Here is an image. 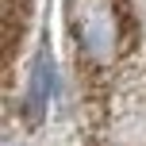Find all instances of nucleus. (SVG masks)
Instances as JSON below:
<instances>
[{"mask_svg":"<svg viewBox=\"0 0 146 146\" xmlns=\"http://www.w3.org/2000/svg\"><path fill=\"white\" fill-rule=\"evenodd\" d=\"M66 15H69L73 42H77L81 58L88 66L104 69L119 58V50H123V19H119L115 0H69Z\"/></svg>","mask_w":146,"mask_h":146,"instance_id":"obj_1","label":"nucleus"},{"mask_svg":"<svg viewBox=\"0 0 146 146\" xmlns=\"http://www.w3.org/2000/svg\"><path fill=\"white\" fill-rule=\"evenodd\" d=\"M50 88H54V62H50V50H38L35 66H31V81H27V96H23V115L31 123L46 115V104H50Z\"/></svg>","mask_w":146,"mask_h":146,"instance_id":"obj_2","label":"nucleus"}]
</instances>
